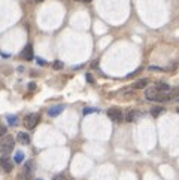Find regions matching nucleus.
<instances>
[{
	"label": "nucleus",
	"mask_w": 179,
	"mask_h": 180,
	"mask_svg": "<svg viewBox=\"0 0 179 180\" xmlns=\"http://www.w3.org/2000/svg\"><path fill=\"white\" fill-rule=\"evenodd\" d=\"M145 97H146L148 100H151V101H160V103L172 100L169 92H161L157 88H148V89L145 91Z\"/></svg>",
	"instance_id": "nucleus-1"
},
{
	"label": "nucleus",
	"mask_w": 179,
	"mask_h": 180,
	"mask_svg": "<svg viewBox=\"0 0 179 180\" xmlns=\"http://www.w3.org/2000/svg\"><path fill=\"white\" fill-rule=\"evenodd\" d=\"M14 146H15L14 137H12V135H5L3 140H2V143H0V153L8 155V153L14 149Z\"/></svg>",
	"instance_id": "nucleus-2"
},
{
	"label": "nucleus",
	"mask_w": 179,
	"mask_h": 180,
	"mask_svg": "<svg viewBox=\"0 0 179 180\" xmlns=\"http://www.w3.org/2000/svg\"><path fill=\"white\" fill-rule=\"evenodd\" d=\"M39 121H40L39 115L38 113H30L22 119V123H24V127H26L27 130H33V128H36V125L39 123Z\"/></svg>",
	"instance_id": "nucleus-3"
},
{
	"label": "nucleus",
	"mask_w": 179,
	"mask_h": 180,
	"mask_svg": "<svg viewBox=\"0 0 179 180\" xmlns=\"http://www.w3.org/2000/svg\"><path fill=\"white\" fill-rule=\"evenodd\" d=\"M108 116H109L110 121L115 123H121L124 121V115H122V112H121L119 109H117V107H110L109 110H108Z\"/></svg>",
	"instance_id": "nucleus-4"
},
{
	"label": "nucleus",
	"mask_w": 179,
	"mask_h": 180,
	"mask_svg": "<svg viewBox=\"0 0 179 180\" xmlns=\"http://www.w3.org/2000/svg\"><path fill=\"white\" fill-rule=\"evenodd\" d=\"M31 171H33V162L31 161L26 162V165H24V168H22V173H21L20 179L21 180H30L31 179Z\"/></svg>",
	"instance_id": "nucleus-5"
},
{
	"label": "nucleus",
	"mask_w": 179,
	"mask_h": 180,
	"mask_svg": "<svg viewBox=\"0 0 179 180\" xmlns=\"http://www.w3.org/2000/svg\"><path fill=\"white\" fill-rule=\"evenodd\" d=\"M0 165H2V168L6 171V173H10V171L14 170V162L10 161L8 156H2L0 158Z\"/></svg>",
	"instance_id": "nucleus-6"
},
{
	"label": "nucleus",
	"mask_w": 179,
	"mask_h": 180,
	"mask_svg": "<svg viewBox=\"0 0 179 180\" xmlns=\"http://www.w3.org/2000/svg\"><path fill=\"white\" fill-rule=\"evenodd\" d=\"M21 57L24 58L26 61H31L33 60V45L31 43H27L26 48L22 49V52H21Z\"/></svg>",
	"instance_id": "nucleus-7"
},
{
	"label": "nucleus",
	"mask_w": 179,
	"mask_h": 180,
	"mask_svg": "<svg viewBox=\"0 0 179 180\" xmlns=\"http://www.w3.org/2000/svg\"><path fill=\"white\" fill-rule=\"evenodd\" d=\"M64 109H66V106H64V104L52 106V107H50V109H48V115H50L51 118H55V116L61 115V112H63Z\"/></svg>",
	"instance_id": "nucleus-8"
},
{
	"label": "nucleus",
	"mask_w": 179,
	"mask_h": 180,
	"mask_svg": "<svg viewBox=\"0 0 179 180\" xmlns=\"http://www.w3.org/2000/svg\"><path fill=\"white\" fill-rule=\"evenodd\" d=\"M17 140H18V143H21V144H29L30 135L27 133H18L17 134Z\"/></svg>",
	"instance_id": "nucleus-9"
},
{
	"label": "nucleus",
	"mask_w": 179,
	"mask_h": 180,
	"mask_svg": "<svg viewBox=\"0 0 179 180\" xmlns=\"http://www.w3.org/2000/svg\"><path fill=\"white\" fill-rule=\"evenodd\" d=\"M148 84H149L148 79H140L137 82H134V84L131 85V88H133V89H142V88H146Z\"/></svg>",
	"instance_id": "nucleus-10"
},
{
	"label": "nucleus",
	"mask_w": 179,
	"mask_h": 180,
	"mask_svg": "<svg viewBox=\"0 0 179 180\" xmlns=\"http://www.w3.org/2000/svg\"><path fill=\"white\" fill-rule=\"evenodd\" d=\"M24 158H26V155H24V152L18 151L17 153H15V156H14V162L15 164H21V162L24 161Z\"/></svg>",
	"instance_id": "nucleus-11"
},
{
	"label": "nucleus",
	"mask_w": 179,
	"mask_h": 180,
	"mask_svg": "<svg viewBox=\"0 0 179 180\" xmlns=\"http://www.w3.org/2000/svg\"><path fill=\"white\" fill-rule=\"evenodd\" d=\"M164 112V109L161 107V106H155V107H152L151 109V115L154 116V118H157V116H160V115Z\"/></svg>",
	"instance_id": "nucleus-12"
},
{
	"label": "nucleus",
	"mask_w": 179,
	"mask_h": 180,
	"mask_svg": "<svg viewBox=\"0 0 179 180\" xmlns=\"http://www.w3.org/2000/svg\"><path fill=\"white\" fill-rule=\"evenodd\" d=\"M6 119H8V123L12 125V127H15V125H18V116H15V115H8L6 116Z\"/></svg>",
	"instance_id": "nucleus-13"
},
{
	"label": "nucleus",
	"mask_w": 179,
	"mask_h": 180,
	"mask_svg": "<svg viewBox=\"0 0 179 180\" xmlns=\"http://www.w3.org/2000/svg\"><path fill=\"white\" fill-rule=\"evenodd\" d=\"M155 88H157L158 91H161V92H169V89H170V86L167 85V84H163V82H158Z\"/></svg>",
	"instance_id": "nucleus-14"
},
{
	"label": "nucleus",
	"mask_w": 179,
	"mask_h": 180,
	"mask_svg": "<svg viewBox=\"0 0 179 180\" xmlns=\"http://www.w3.org/2000/svg\"><path fill=\"white\" fill-rule=\"evenodd\" d=\"M134 116H136V115H134V110H129L127 115H125V121H127V122H133V121H134Z\"/></svg>",
	"instance_id": "nucleus-15"
},
{
	"label": "nucleus",
	"mask_w": 179,
	"mask_h": 180,
	"mask_svg": "<svg viewBox=\"0 0 179 180\" xmlns=\"http://www.w3.org/2000/svg\"><path fill=\"white\" fill-rule=\"evenodd\" d=\"M100 112L99 109H96V107H85L84 109V115H90V113H97Z\"/></svg>",
	"instance_id": "nucleus-16"
},
{
	"label": "nucleus",
	"mask_w": 179,
	"mask_h": 180,
	"mask_svg": "<svg viewBox=\"0 0 179 180\" xmlns=\"http://www.w3.org/2000/svg\"><path fill=\"white\" fill-rule=\"evenodd\" d=\"M6 131H8V128H6V125H3V123H0V139L6 135Z\"/></svg>",
	"instance_id": "nucleus-17"
},
{
	"label": "nucleus",
	"mask_w": 179,
	"mask_h": 180,
	"mask_svg": "<svg viewBox=\"0 0 179 180\" xmlns=\"http://www.w3.org/2000/svg\"><path fill=\"white\" fill-rule=\"evenodd\" d=\"M169 94H170V98H179V88H175Z\"/></svg>",
	"instance_id": "nucleus-18"
},
{
	"label": "nucleus",
	"mask_w": 179,
	"mask_h": 180,
	"mask_svg": "<svg viewBox=\"0 0 179 180\" xmlns=\"http://www.w3.org/2000/svg\"><path fill=\"white\" fill-rule=\"evenodd\" d=\"M52 68H54V70H61V68H63V63H61V61H55V63L52 64Z\"/></svg>",
	"instance_id": "nucleus-19"
},
{
	"label": "nucleus",
	"mask_w": 179,
	"mask_h": 180,
	"mask_svg": "<svg viewBox=\"0 0 179 180\" xmlns=\"http://www.w3.org/2000/svg\"><path fill=\"white\" fill-rule=\"evenodd\" d=\"M52 180H67V177H66V174H57V176H54L52 177Z\"/></svg>",
	"instance_id": "nucleus-20"
},
{
	"label": "nucleus",
	"mask_w": 179,
	"mask_h": 180,
	"mask_svg": "<svg viewBox=\"0 0 179 180\" xmlns=\"http://www.w3.org/2000/svg\"><path fill=\"white\" fill-rule=\"evenodd\" d=\"M140 72H142V67H140V68H137L136 72H133V73H130V75H127V77H133V76H136L137 73H140Z\"/></svg>",
	"instance_id": "nucleus-21"
},
{
	"label": "nucleus",
	"mask_w": 179,
	"mask_h": 180,
	"mask_svg": "<svg viewBox=\"0 0 179 180\" xmlns=\"http://www.w3.org/2000/svg\"><path fill=\"white\" fill-rule=\"evenodd\" d=\"M36 61H38V64H39V66H46V61H43L42 58H36Z\"/></svg>",
	"instance_id": "nucleus-22"
},
{
	"label": "nucleus",
	"mask_w": 179,
	"mask_h": 180,
	"mask_svg": "<svg viewBox=\"0 0 179 180\" xmlns=\"http://www.w3.org/2000/svg\"><path fill=\"white\" fill-rule=\"evenodd\" d=\"M85 76H87V82H88V84H93V82H94V79H93V76L90 75V73H88V75H85Z\"/></svg>",
	"instance_id": "nucleus-23"
},
{
	"label": "nucleus",
	"mask_w": 179,
	"mask_h": 180,
	"mask_svg": "<svg viewBox=\"0 0 179 180\" xmlns=\"http://www.w3.org/2000/svg\"><path fill=\"white\" fill-rule=\"evenodd\" d=\"M149 70H158V72H163L164 68H161V67H155V66H151V67H149Z\"/></svg>",
	"instance_id": "nucleus-24"
},
{
	"label": "nucleus",
	"mask_w": 179,
	"mask_h": 180,
	"mask_svg": "<svg viewBox=\"0 0 179 180\" xmlns=\"http://www.w3.org/2000/svg\"><path fill=\"white\" fill-rule=\"evenodd\" d=\"M34 88H36L34 84H29V89H34Z\"/></svg>",
	"instance_id": "nucleus-25"
},
{
	"label": "nucleus",
	"mask_w": 179,
	"mask_h": 180,
	"mask_svg": "<svg viewBox=\"0 0 179 180\" xmlns=\"http://www.w3.org/2000/svg\"><path fill=\"white\" fill-rule=\"evenodd\" d=\"M82 2H85V3H90V2H93V0H82Z\"/></svg>",
	"instance_id": "nucleus-26"
},
{
	"label": "nucleus",
	"mask_w": 179,
	"mask_h": 180,
	"mask_svg": "<svg viewBox=\"0 0 179 180\" xmlns=\"http://www.w3.org/2000/svg\"><path fill=\"white\" fill-rule=\"evenodd\" d=\"M36 180H42V179H36Z\"/></svg>",
	"instance_id": "nucleus-27"
},
{
	"label": "nucleus",
	"mask_w": 179,
	"mask_h": 180,
	"mask_svg": "<svg viewBox=\"0 0 179 180\" xmlns=\"http://www.w3.org/2000/svg\"><path fill=\"white\" fill-rule=\"evenodd\" d=\"M38 2H42V0H38Z\"/></svg>",
	"instance_id": "nucleus-28"
},
{
	"label": "nucleus",
	"mask_w": 179,
	"mask_h": 180,
	"mask_svg": "<svg viewBox=\"0 0 179 180\" xmlns=\"http://www.w3.org/2000/svg\"><path fill=\"white\" fill-rule=\"evenodd\" d=\"M76 2H78V0H76Z\"/></svg>",
	"instance_id": "nucleus-29"
}]
</instances>
